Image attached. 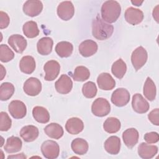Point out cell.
<instances>
[{
    "label": "cell",
    "mask_w": 159,
    "mask_h": 159,
    "mask_svg": "<svg viewBox=\"0 0 159 159\" xmlns=\"http://www.w3.org/2000/svg\"><path fill=\"white\" fill-rule=\"evenodd\" d=\"M114 32L112 25L104 22L97 16L92 22V34L94 38L99 40H104L110 38Z\"/></svg>",
    "instance_id": "1"
},
{
    "label": "cell",
    "mask_w": 159,
    "mask_h": 159,
    "mask_svg": "<svg viewBox=\"0 0 159 159\" xmlns=\"http://www.w3.org/2000/svg\"><path fill=\"white\" fill-rule=\"evenodd\" d=\"M121 12L120 4L116 1H105L101 9L102 19L107 23H114L119 17Z\"/></svg>",
    "instance_id": "2"
},
{
    "label": "cell",
    "mask_w": 159,
    "mask_h": 159,
    "mask_svg": "<svg viewBox=\"0 0 159 159\" xmlns=\"http://www.w3.org/2000/svg\"><path fill=\"white\" fill-rule=\"evenodd\" d=\"M91 111L96 116L104 117L109 114L111 111V105L106 99L98 98L93 102Z\"/></svg>",
    "instance_id": "3"
},
{
    "label": "cell",
    "mask_w": 159,
    "mask_h": 159,
    "mask_svg": "<svg viewBox=\"0 0 159 159\" xmlns=\"http://www.w3.org/2000/svg\"><path fill=\"white\" fill-rule=\"evenodd\" d=\"M147 58V52L143 47L140 46L133 51L131 55V61L135 71L140 70L145 64Z\"/></svg>",
    "instance_id": "4"
},
{
    "label": "cell",
    "mask_w": 159,
    "mask_h": 159,
    "mask_svg": "<svg viewBox=\"0 0 159 159\" xmlns=\"http://www.w3.org/2000/svg\"><path fill=\"white\" fill-rule=\"evenodd\" d=\"M41 152L45 158L55 159L59 155L60 147L56 142L48 140L42 143L41 145Z\"/></svg>",
    "instance_id": "5"
},
{
    "label": "cell",
    "mask_w": 159,
    "mask_h": 159,
    "mask_svg": "<svg viewBox=\"0 0 159 159\" xmlns=\"http://www.w3.org/2000/svg\"><path fill=\"white\" fill-rule=\"evenodd\" d=\"M111 102L117 107H122L127 104L130 100V93L127 89L120 88L116 89L112 94Z\"/></svg>",
    "instance_id": "6"
},
{
    "label": "cell",
    "mask_w": 159,
    "mask_h": 159,
    "mask_svg": "<svg viewBox=\"0 0 159 159\" xmlns=\"http://www.w3.org/2000/svg\"><path fill=\"white\" fill-rule=\"evenodd\" d=\"M23 89L28 96H37L42 90V83L40 81L35 77L28 78L24 83Z\"/></svg>",
    "instance_id": "7"
},
{
    "label": "cell",
    "mask_w": 159,
    "mask_h": 159,
    "mask_svg": "<svg viewBox=\"0 0 159 159\" xmlns=\"http://www.w3.org/2000/svg\"><path fill=\"white\" fill-rule=\"evenodd\" d=\"M8 110L11 116L16 119L24 117L27 114L26 106L19 100L12 101L8 106Z\"/></svg>",
    "instance_id": "8"
},
{
    "label": "cell",
    "mask_w": 159,
    "mask_h": 159,
    "mask_svg": "<svg viewBox=\"0 0 159 159\" xmlns=\"http://www.w3.org/2000/svg\"><path fill=\"white\" fill-rule=\"evenodd\" d=\"M57 15L63 20L71 19L75 14V7L73 3L69 1H63L57 7Z\"/></svg>",
    "instance_id": "9"
},
{
    "label": "cell",
    "mask_w": 159,
    "mask_h": 159,
    "mask_svg": "<svg viewBox=\"0 0 159 159\" xmlns=\"http://www.w3.org/2000/svg\"><path fill=\"white\" fill-rule=\"evenodd\" d=\"M43 70L45 72L44 79L48 81H53L60 73V65L55 60H49L44 65Z\"/></svg>",
    "instance_id": "10"
},
{
    "label": "cell",
    "mask_w": 159,
    "mask_h": 159,
    "mask_svg": "<svg viewBox=\"0 0 159 159\" xmlns=\"http://www.w3.org/2000/svg\"><path fill=\"white\" fill-rule=\"evenodd\" d=\"M22 9L25 15L30 17H35L41 13L43 9V4L39 0H28L24 4Z\"/></svg>",
    "instance_id": "11"
},
{
    "label": "cell",
    "mask_w": 159,
    "mask_h": 159,
    "mask_svg": "<svg viewBox=\"0 0 159 159\" xmlns=\"http://www.w3.org/2000/svg\"><path fill=\"white\" fill-rule=\"evenodd\" d=\"M124 17L125 20L129 24L135 25L142 22L144 16L141 10L133 7H130L125 10Z\"/></svg>",
    "instance_id": "12"
},
{
    "label": "cell",
    "mask_w": 159,
    "mask_h": 159,
    "mask_svg": "<svg viewBox=\"0 0 159 159\" xmlns=\"http://www.w3.org/2000/svg\"><path fill=\"white\" fill-rule=\"evenodd\" d=\"M7 42L13 50L18 53H22L26 48L27 45L26 39L19 34L11 35L8 39Z\"/></svg>",
    "instance_id": "13"
},
{
    "label": "cell",
    "mask_w": 159,
    "mask_h": 159,
    "mask_svg": "<svg viewBox=\"0 0 159 159\" xmlns=\"http://www.w3.org/2000/svg\"><path fill=\"white\" fill-rule=\"evenodd\" d=\"M132 106L134 111L139 114L147 112L150 108L148 101L139 93H136L133 96Z\"/></svg>",
    "instance_id": "14"
},
{
    "label": "cell",
    "mask_w": 159,
    "mask_h": 159,
    "mask_svg": "<svg viewBox=\"0 0 159 159\" xmlns=\"http://www.w3.org/2000/svg\"><path fill=\"white\" fill-rule=\"evenodd\" d=\"M55 86L57 91L60 94H66L69 93L73 88V82L67 75H61L55 82Z\"/></svg>",
    "instance_id": "15"
},
{
    "label": "cell",
    "mask_w": 159,
    "mask_h": 159,
    "mask_svg": "<svg viewBox=\"0 0 159 159\" xmlns=\"http://www.w3.org/2000/svg\"><path fill=\"white\" fill-rule=\"evenodd\" d=\"M98 44L92 40H86L79 46L80 53L84 57H89L94 55L98 50Z\"/></svg>",
    "instance_id": "16"
},
{
    "label": "cell",
    "mask_w": 159,
    "mask_h": 159,
    "mask_svg": "<svg viewBox=\"0 0 159 159\" xmlns=\"http://www.w3.org/2000/svg\"><path fill=\"white\" fill-rule=\"evenodd\" d=\"M97 83L101 89L109 91L116 86V81L108 73H101L97 78Z\"/></svg>",
    "instance_id": "17"
},
{
    "label": "cell",
    "mask_w": 159,
    "mask_h": 159,
    "mask_svg": "<svg viewBox=\"0 0 159 159\" xmlns=\"http://www.w3.org/2000/svg\"><path fill=\"white\" fill-rule=\"evenodd\" d=\"M139 138V132L135 128L127 129L122 134L124 144L129 148H132L137 143Z\"/></svg>",
    "instance_id": "18"
},
{
    "label": "cell",
    "mask_w": 159,
    "mask_h": 159,
    "mask_svg": "<svg viewBox=\"0 0 159 159\" xmlns=\"http://www.w3.org/2000/svg\"><path fill=\"white\" fill-rule=\"evenodd\" d=\"M39 135V131L37 127L29 125L24 126L20 131V135L26 142H31L37 139Z\"/></svg>",
    "instance_id": "19"
},
{
    "label": "cell",
    "mask_w": 159,
    "mask_h": 159,
    "mask_svg": "<svg viewBox=\"0 0 159 159\" xmlns=\"http://www.w3.org/2000/svg\"><path fill=\"white\" fill-rule=\"evenodd\" d=\"M66 131L72 135H76L81 132L84 129L83 122L78 117H71L66 122Z\"/></svg>",
    "instance_id": "20"
},
{
    "label": "cell",
    "mask_w": 159,
    "mask_h": 159,
    "mask_svg": "<svg viewBox=\"0 0 159 159\" xmlns=\"http://www.w3.org/2000/svg\"><path fill=\"white\" fill-rule=\"evenodd\" d=\"M158 152V147L142 142L138 147V154L143 159H150Z\"/></svg>",
    "instance_id": "21"
},
{
    "label": "cell",
    "mask_w": 159,
    "mask_h": 159,
    "mask_svg": "<svg viewBox=\"0 0 159 159\" xmlns=\"http://www.w3.org/2000/svg\"><path fill=\"white\" fill-rule=\"evenodd\" d=\"M120 140L117 136H111L104 142V147L106 151L111 155H117L120 149Z\"/></svg>",
    "instance_id": "22"
},
{
    "label": "cell",
    "mask_w": 159,
    "mask_h": 159,
    "mask_svg": "<svg viewBox=\"0 0 159 159\" xmlns=\"http://www.w3.org/2000/svg\"><path fill=\"white\" fill-rule=\"evenodd\" d=\"M53 42L52 38L44 37L41 38L37 43V49L39 54L48 55L52 51Z\"/></svg>",
    "instance_id": "23"
},
{
    "label": "cell",
    "mask_w": 159,
    "mask_h": 159,
    "mask_svg": "<svg viewBox=\"0 0 159 159\" xmlns=\"http://www.w3.org/2000/svg\"><path fill=\"white\" fill-rule=\"evenodd\" d=\"M35 61L33 57L27 55L23 57L19 62L20 71L25 74L32 73L35 69Z\"/></svg>",
    "instance_id": "24"
},
{
    "label": "cell",
    "mask_w": 159,
    "mask_h": 159,
    "mask_svg": "<svg viewBox=\"0 0 159 159\" xmlns=\"http://www.w3.org/2000/svg\"><path fill=\"white\" fill-rule=\"evenodd\" d=\"M45 134L54 139H59L63 135V127L57 123H50L44 128Z\"/></svg>",
    "instance_id": "25"
},
{
    "label": "cell",
    "mask_w": 159,
    "mask_h": 159,
    "mask_svg": "<svg viewBox=\"0 0 159 159\" xmlns=\"http://www.w3.org/2000/svg\"><path fill=\"white\" fill-rule=\"evenodd\" d=\"M22 140L17 137H8L4 146V150L8 153H13L20 151L22 148Z\"/></svg>",
    "instance_id": "26"
},
{
    "label": "cell",
    "mask_w": 159,
    "mask_h": 159,
    "mask_svg": "<svg viewBox=\"0 0 159 159\" xmlns=\"http://www.w3.org/2000/svg\"><path fill=\"white\" fill-rule=\"evenodd\" d=\"M73 46L71 43L66 41L58 42L55 47V52L57 55L61 58L70 57L73 52Z\"/></svg>",
    "instance_id": "27"
},
{
    "label": "cell",
    "mask_w": 159,
    "mask_h": 159,
    "mask_svg": "<svg viewBox=\"0 0 159 159\" xmlns=\"http://www.w3.org/2000/svg\"><path fill=\"white\" fill-rule=\"evenodd\" d=\"M71 147L75 153L79 155H83L87 153L89 145L87 141L84 139L76 138L71 142Z\"/></svg>",
    "instance_id": "28"
},
{
    "label": "cell",
    "mask_w": 159,
    "mask_h": 159,
    "mask_svg": "<svg viewBox=\"0 0 159 159\" xmlns=\"http://www.w3.org/2000/svg\"><path fill=\"white\" fill-rule=\"evenodd\" d=\"M32 116L37 122L42 124H46L50 120L48 111L42 106L34 107L32 109Z\"/></svg>",
    "instance_id": "29"
},
{
    "label": "cell",
    "mask_w": 159,
    "mask_h": 159,
    "mask_svg": "<svg viewBox=\"0 0 159 159\" xmlns=\"http://www.w3.org/2000/svg\"><path fill=\"white\" fill-rule=\"evenodd\" d=\"M143 93L145 97L150 101H153L156 98V94H157L156 86L154 82L153 81V80L149 77H147L145 80V82L143 86Z\"/></svg>",
    "instance_id": "30"
},
{
    "label": "cell",
    "mask_w": 159,
    "mask_h": 159,
    "mask_svg": "<svg viewBox=\"0 0 159 159\" xmlns=\"http://www.w3.org/2000/svg\"><path fill=\"white\" fill-rule=\"evenodd\" d=\"M22 30L24 34L29 39L37 37L40 33V30L38 28L37 22L33 20L26 22L23 25Z\"/></svg>",
    "instance_id": "31"
},
{
    "label": "cell",
    "mask_w": 159,
    "mask_h": 159,
    "mask_svg": "<svg viewBox=\"0 0 159 159\" xmlns=\"http://www.w3.org/2000/svg\"><path fill=\"white\" fill-rule=\"evenodd\" d=\"M121 127L119 119L116 117H110L106 119L103 124L104 130L109 134H114L117 132Z\"/></svg>",
    "instance_id": "32"
},
{
    "label": "cell",
    "mask_w": 159,
    "mask_h": 159,
    "mask_svg": "<svg viewBox=\"0 0 159 159\" xmlns=\"http://www.w3.org/2000/svg\"><path fill=\"white\" fill-rule=\"evenodd\" d=\"M127 71V65L125 63L119 58L112 65V73L118 79H122Z\"/></svg>",
    "instance_id": "33"
},
{
    "label": "cell",
    "mask_w": 159,
    "mask_h": 159,
    "mask_svg": "<svg viewBox=\"0 0 159 159\" xmlns=\"http://www.w3.org/2000/svg\"><path fill=\"white\" fill-rule=\"evenodd\" d=\"M15 88L14 85L9 82H4L0 86V99L2 101L9 99L14 94Z\"/></svg>",
    "instance_id": "34"
},
{
    "label": "cell",
    "mask_w": 159,
    "mask_h": 159,
    "mask_svg": "<svg viewBox=\"0 0 159 159\" xmlns=\"http://www.w3.org/2000/svg\"><path fill=\"white\" fill-rule=\"evenodd\" d=\"M73 79L76 81H84L90 76L89 70L84 66H77L71 75Z\"/></svg>",
    "instance_id": "35"
},
{
    "label": "cell",
    "mask_w": 159,
    "mask_h": 159,
    "mask_svg": "<svg viewBox=\"0 0 159 159\" xmlns=\"http://www.w3.org/2000/svg\"><path fill=\"white\" fill-rule=\"evenodd\" d=\"M82 93L86 98H93L97 94V87L93 81H88L84 83L82 88Z\"/></svg>",
    "instance_id": "36"
},
{
    "label": "cell",
    "mask_w": 159,
    "mask_h": 159,
    "mask_svg": "<svg viewBox=\"0 0 159 159\" xmlns=\"http://www.w3.org/2000/svg\"><path fill=\"white\" fill-rule=\"evenodd\" d=\"M14 57V53L12 50L6 44L0 45V60L2 62H8Z\"/></svg>",
    "instance_id": "37"
},
{
    "label": "cell",
    "mask_w": 159,
    "mask_h": 159,
    "mask_svg": "<svg viewBox=\"0 0 159 159\" xmlns=\"http://www.w3.org/2000/svg\"><path fill=\"white\" fill-rule=\"evenodd\" d=\"M12 120L5 112H0V130L7 131L11 127Z\"/></svg>",
    "instance_id": "38"
},
{
    "label": "cell",
    "mask_w": 159,
    "mask_h": 159,
    "mask_svg": "<svg viewBox=\"0 0 159 159\" xmlns=\"http://www.w3.org/2000/svg\"><path fill=\"white\" fill-rule=\"evenodd\" d=\"M144 139L148 143H155L158 142V134L156 132H147L144 135Z\"/></svg>",
    "instance_id": "39"
},
{
    "label": "cell",
    "mask_w": 159,
    "mask_h": 159,
    "mask_svg": "<svg viewBox=\"0 0 159 159\" xmlns=\"http://www.w3.org/2000/svg\"><path fill=\"white\" fill-rule=\"evenodd\" d=\"M158 114H159V109L158 108H156L152 110L148 114V120L155 125H159V119H158Z\"/></svg>",
    "instance_id": "40"
},
{
    "label": "cell",
    "mask_w": 159,
    "mask_h": 159,
    "mask_svg": "<svg viewBox=\"0 0 159 159\" xmlns=\"http://www.w3.org/2000/svg\"><path fill=\"white\" fill-rule=\"evenodd\" d=\"M0 29H3L8 27L10 22V19L7 13L0 11Z\"/></svg>",
    "instance_id": "41"
},
{
    "label": "cell",
    "mask_w": 159,
    "mask_h": 159,
    "mask_svg": "<svg viewBox=\"0 0 159 159\" xmlns=\"http://www.w3.org/2000/svg\"><path fill=\"white\" fill-rule=\"evenodd\" d=\"M158 6H157L156 7L155 9H153V17L155 18V19L156 20V21L157 22H158Z\"/></svg>",
    "instance_id": "42"
},
{
    "label": "cell",
    "mask_w": 159,
    "mask_h": 159,
    "mask_svg": "<svg viewBox=\"0 0 159 159\" xmlns=\"http://www.w3.org/2000/svg\"><path fill=\"white\" fill-rule=\"evenodd\" d=\"M26 158V157L24 155L23 153L18 154L17 155H12V156H8L7 158Z\"/></svg>",
    "instance_id": "43"
},
{
    "label": "cell",
    "mask_w": 159,
    "mask_h": 159,
    "mask_svg": "<svg viewBox=\"0 0 159 159\" xmlns=\"http://www.w3.org/2000/svg\"><path fill=\"white\" fill-rule=\"evenodd\" d=\"M131 2L133 4H134V5H135V6H141V4H142V2H143V1H131Z\"/></svg>",
    "instance_id": "44"
}]
</instances>
